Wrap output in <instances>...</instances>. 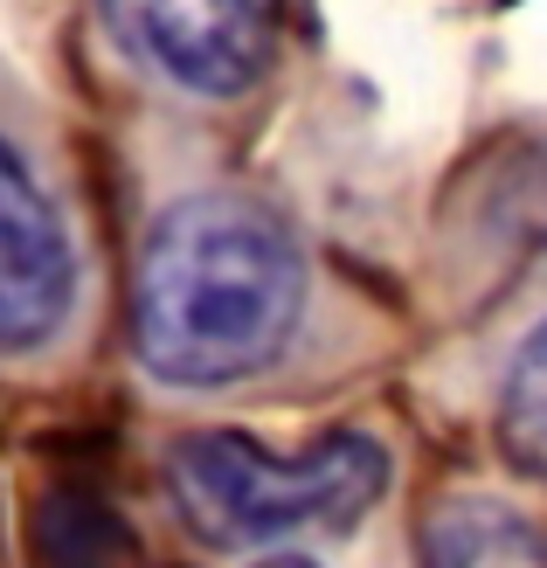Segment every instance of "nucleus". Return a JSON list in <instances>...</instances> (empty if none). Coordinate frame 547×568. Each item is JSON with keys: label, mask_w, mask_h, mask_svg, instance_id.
<instances>
[{"label": "nucleus", "mask_w": 547, "mask_h": 568, "mask_svg": "<svg viewBox=\"0 0 547 568\" xmlns=\"http://www.w3.org/2000/svg\"><path fill=\"white\" fill-rule=\"evenodd\" d=\"M305 312L292 230L243 194L174 202L132 277V347L174 388H229L284 354Z\"/></svg>", "instance_id": "nucleus-1"}, {"label": "nucleus", "mask_w": 547, "mask_h": 568, "mask_svg": "<svg viewBox=\"0 0 547 568\" xmlns=\"http://www.w3.org/2000/svg\"><path fill=\"white\" fill-rule=\"evenodd\" d=\"M388 444L367 430H326L298 458L256 444L250 430H188L166 450L174 514L209 548H264L312 527H354L388 493Z\"/></svg>", "instance_id": "nucleus-2"}, {"label": "nucleus", "mask_w": 547, "mask_h": 568, "mask_svg": "<svg viewBox=\"0 0 547 568\" xmlns=\"http://www.w3.org/2000/svg\"><path fill=\"white\" fill-rule=\"evenodd\" d=\"M98 14L146 77L209 104L243 98L277 49V0H98Z\"/></svg>", "instance_id": "nucleus-3"}, {"label": "nucleus", "mask_w": 547, "mask_h": 568, "mask_svg": "<svg viewBox=\"0 0 547 568\" xmlns=\"http://www.w3.org/2000/svg\"><path fill=\"white\" fill-rule=\"evenodd\" d=\"M77 305V250L28 160L0 139V361L36 354Z\"/></svg>", "instance_id": "nucleus-4"}, {"label": "nucleus", "mask_w": 547, "mask_h": 568, "mask_svg": "<svg viewBox=\"0 0 547 568\" xmlns=\"http://www.w3.org/2000/svg\"><path fill=\"white\" fill-rule=\"evenodd\" d=\"M416 555L423 568H547V527L506 499L450 493L444 506H429Z\"/></svg>", "instance_id": "nucleus-5"}, {"label": "nucleus", "mask_w": 547, "mask_h": 568, "mask_svg": "<svg viewBox=\"0 0 547 568\" xmlns=\"http://www.w3.org/2000/svg\"><path fill=\"white\" fill-rule=\"evenodd\" d=\"M36 555L49 568H139V541L98 486L55 478L36 506Z\"/></svg>", "instance_id": "nucleus-6"}, {"label": "nucleus", "mask_w": 547, "mask_h": 568, "mask_svg": "<svg viewBox=\"0 0 547 568\" xmlns=\"http://www.w3.org/2000/svg\"><path fill=\"white\" fill-rule=\"evenodd\" d=\"M499 444L527 478H547V320L520 339L499 388Z\"/></svg>", "instance_id": "nucleus-7"}, {"label": "nucleus", "mask_w": 547, "mask_h": 568, "mask_svg": "<svg viewBox=\"0 0 547 568\" xmlns=\"http://www.w3.org/2000/svg\"><path fill=\"white\" fill-rule=\"evenodd\" d=\"M250 568H320L312 555H264V561H250Z\"/></svg>", "instance_id": "nucleus-8"}]
</instances>
